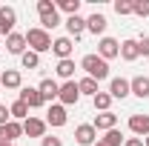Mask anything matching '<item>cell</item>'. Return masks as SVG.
<instances>
[{"mask_svg":"<svg viewBox=\"0 0 149 146\" xmlns=\"http://www.w3.org/2000/svg\"><path fill=\"white\" fill-rule=\"evenodd\" d=\"M80 69L86 72V77H92V80H97V83L109 77V63H106L100 55H86L83 60H80Z\"/></svg>","mask_w":149,"mask_h":146,"instance_id":"cell-1","label":"cell"},{"mask_svg":"<svg viewBox=\"0 0 149 146\" xmlns=\"http://www.w3.org/2000/svg\"><path fill=\"white\" fill-rule=\"evenodd\" d=\"M52 35L46 32V29H40V26H35V29H29L26 32V46H32V52H37V55H43V52H49L52 49Z\"/></svg>","mask_w":149,"mask_h":146,"instance_id":"cell-2","label":"cell"},{"mask_svg":"<svg viewBox=\"0 0 149 146\" xmlns=\"http://www.w3.org/2000/svg\"><path fill=\"white\" fill-rule=\"evenodd\" d=\"M37 15H40V29H46V32L60 26V15L52 0H37Z\"/></svg>","mask_w":149,"mask_h":146,"instance_id":"cell-3","label":"cell"},{"mask_svg":"<svg viewBox=\"0 0 149 146\" xmlns=\"http://www.w3.org/2000/svg\"><path fill=\"white\" fill-rule=\"evenodd\" d=\"M57 97H60V106H72L80 100V89H77V80H66L60 92H57Z\"/></svg>","mask_w":149,"mask_h":146,"instance_id":"cell-4","label":"cell"},{"mask_svg":"<svg viewBox=\"0 0 149 146\" xmlns=\"http://www.w3.org/2000/svg\"><path fill=\"white\" fill-rule=\"evenodd\" d=\"M15 23H17V12L12 6H0V37L12 35L15 32Z\"/></svg>","mask_w":149,"mask_h":146,"instance_id":"cell-5","label":"cell"},{"mask_svg":"<svg viewBox=\"0 0 149 146\" xmlns=\"http://www.w3.org/2000/svg\"><path fill=\"white\" fill-rule=\"evenodd\" d=\"M17 100H23L29 109H37V106H43V103H46L37 86H23V89H20V95H17Z\"/></svg>","mask_w":149,"mask_h":146,"instance_id":"cell-6","label":"cell"},{"mask_svg":"<svg viewBox=\"0 0 149 146\" xmlns=\"http://www.w3.org/2000/svg\"><path fill=\"white\" fill-rule=\"evenodd\" d=\"M20 135H23V123L9 120V123H3V126H0V143H15Z\"/></svg>","mask_w":149,"mask_h":146,"instance_id":"cell-7","label":"cell"},{"mask_svg":"<svg viewBox=\"0 0 149 146\" xmlns=\"http://www.w3.org/2000/svg\"><path fill=\"white\" fill-rule=\"evenodd\" d=\"M97 55L103 57V60L118 57V55H120V43H118L115 37H100V43H97Z\"/></svg>","mask_w":149,"mask_h":146,"instance_id":"cell-8","label":"cell"},{"mask_svg":"<svg viewBox=\"0 0 149 146\" xmlns=\"http://www.w3.org/2000/svg\"><path fill=\"white\" fill-rule=\"evenodd\" d=\"M95 138H97V129L92 123H80V126L74 129V140L80 146H95Z\"/></svg>","mask_w":149,"mask_h":146,"instance_id":"cell-9","label":"cell"},{"mask_svg":"<svg viewBox=\"0 0 149 146\" xmlns=\"http://www.w3.org/2000/svg\"><path fill=\"white\" fill-rule=\"evenodd\" d=\"M66 106H60V103H52L49 112H46V126H66Z\"/></svg>","mask_w":149,"mask_h":146,"instance_id":"cell-10","label":"cell"},{"mask_svg":"<svg viewBox=\"0 0 149 146\" xmlns=\"http://www.w3.org/2000/svg\"><path fill=\"white\" fill-rule=\"evenodd\" d=\"M23 135H29V138H46V120H40V117H26V120H23Z\"/></svg>","mask_w":149,"mask_h":146,"instance_id":"cell-11","label":"cell"},{"mask_svg":"<svg viewBox=\"0 0 149 146\" xmlns=\"http://www.w3.org/2000/svg\"><path fill=\"white\" fill-rule=\"evenodd\" d=\"M109 95H112V100H115V97H118V100H123L126 95H132L129 80H126V77H112V83H109Z\"/></svg>","mask_w":149,"mask_h":146,"instance_id":"cell-12","label":"cell"},{"mask_svg":"<svg viewBox=\"0 0 149 146\" xmlns=\"http://www.w3.org/2000/svg\"><path fill=\"white\" fill-rule=\"evenodd\" d=\"M72 49H74L72 37H57L55 43H52V52H55L60 60H69V57H72Z\"/></svg>","mask_w":149,"mask_h":146,"instance_id":"cell-13","label":"cell"},{"mask_svg":"<svg viewBox=\"0 0 149 146\" xmlns=\"http://www.w3.org/2000/svg\"><path fill=\"white\" fill-rule=\"evenodd\" d=\"M6 49H9V55H23L26 52V35L12 32V35L6 37Z\"/></svg>","mask_w":149,"mask_h":146,"instance_id":"cell-14","label":"cell"},{"mask_svg":"<svg viewBox=\"0 0 149 146\" xmlns=\"http://www.w3.org/2000/svg\"><path fill=\"white\" fill-rule=\"evenodd\" d=\"M97 132L103 129V132H109V129L118 126V115H112V112H100V115H95V123H92Z\"/></svg>","mask_w":149,"mask_h":146,"instance_id":"cell-15","label":"cell"},{"mask_svg":"<svg viewBox=\"0 0 149 146\" xmlns=\"http://www.w3.org/2000/svg\"><path fill=\"white\" fill-rule=\"evenodd\" d=\"M129 129L135 132V135L146 138V135H149V115H132V117H129Z\"/></svg>","mask_w":149,"mask_h":146,"instance_id":"cell-16","label":"cell"},{"mask_svg":"<svg viewBox=\"0 0 149 146\" xmlns=\"http://www.w3.org/2000/svg\"><path fill=\"white\" fill-rule=\"evenodd\" d=\"M20 83H23V77H20L17 69H6L0 74V86L3 89H20Z\"/></svg>","mask_w":149,"mask_h":146,"instance_id":"cell-17","label":"cell"},{"mask_svg":"<svg viewBox=\"0 0 149 146\" xmlns=\"http://www.w3.org/2000/svg\"><path fill=\"white\" fill-rule=\"evenodd\" d=\"M129 86H132V95L135 97H149V77H143V74H138V77H132L129 80Z\"/></svg>","mask_w":149,"mask_h":146,"instance_id":"cell-18","label":"cell"},{"mask_svg":"<svg viewBox=\"0 0 149 146\" xmlns=\"http://www.w3.org/2000/svg\"><path fill=\"white\" fill-rule=\"evenodd\" d=\"M66 29H69V35L77 40V37L86 32V20L80 17V15H72V17H66Z\"/></svg>","mask_w":149,"mask_h":146,"instance_id":"cell-19","label":"cell"},{"mask_svg":"<svg viewBox=\"0 0 149 146\" xmlns=\"http://www.w3.org/2000/svg\"><path fill=\"white\" fill-rule=\"evenodd\" d=\"M86 29H89L92 35H103V32H106V17L97 15V12L89 15V17H86Z\"/></svg>","mask_w":149,"mask_h":146,"instance_id":"cell-20","label":"cell"},{"mask_svg":"<svg viewBox=\"0 0 149 146\" xmlns=\"http://www.w3.org/2000/svg\"><path fill=\"white\" fill-rule=\"evenodd\" d=\"M120 57H123V60H138V57H141V49H138V40H123V43H120Z\"/></svg>","mask_w":149,"mask_h":146,"instance_id":"cell-21","label":"cell"},{"mask_svg":"<svg viewBox=\"0 0 149 146\" xmlns=\"http://www.w3.org/2000/svg\"><path fill=\"white\" fill-rule=\"evenodd\" d=\"M40 95H43V100H52V97H57V92H60V86H57L52 77H46V80H40Z\"/></svg>","mask_w":149,"mask_h":146,"instance_id":"cell-22","label":"cell"},{"mask_svg":"<svg viewBox=\"0 0 149 146\" xmlns=\"http://www.w3.org/2000/svg\"><path fill=\"white\" fill-rule=\"evenodd\" d=\"M55 72H57V77H63V80H72V74H74V60H72V57H69V60H57Z\"/></svg>","mask_w":149,"mask_h":146,"instance_id":"cell-23","label":"cell"},{"mask_svg":"<svg viewBox=\"0 0 149 146\" xmlns=\"http://www.w3.org/2000/svg\"><path fill=\"white\" fill-rule=\"evenodd\" d=\"M77 89H80V95H89V97H95L97 95V80H92V77H80L77 80Z\"/></svg>","mask_w":149,"mask_h":146,"instance_id":"cell-24","label":"cell"},{"mask_svg":"<svg viewBox=\"0 0 149 146\" xmlns=\"http://www.w3.org/2000/svg\"><path fill=\"white\" fill-rule=\"evenodd\" d=\"M9 112H12V120H26V117H29V106H26V103H23V100H15V103H12V106H9Z\"/></svg>","mask_w":149,"mask_h":146,"instance_id":"cell-25","label":"cell"},{"mask_svg":"<svg viewBox=\"0 0 149 146\" xmlns=\"http://www.w3.org/2000/svg\"><path fill=\"white\" fill-rule=\"evenodd\" d=\"M92 103H95V109L97 112H109V106H112V95L109 92H97L92 97Z\"/></svg>","mask_w":149,"mask_h":146,"instance_id":"cell-26","label":"cell"},{"mask_svg":"<svg viewBox=\"0 0 149 146\" xmlns=\"http://www.w3.org/2000/svg\"><path fill=\"white\" fill-rule=\"evenodd\" d=\"M20 63H23V69H37V66H40V55L29 49V52L20 55Z\"/></svg>","mask_w":149,"mask_h":146,"instance_id":"cell-27","label":"cell"},{"mask_svg":"<svg viewBox=\"0 0 149 146\" xmlns=\"http://www.w3.org/2000/svg\"><path fill=\"white\" fill-rule=\"evenodd\" d=\"M55 6H57V9H60V12H66L69 17H72V15H77V12H80V0H57Z\"/></svg>","mask_w":149,"mask_h":146,"instance_id":"cell-28","label":"cell"},{"mask_svg":"<svg viewBox=\"0 0 149 146\" xmlns=\"http://www.w3.org/2000/svg\"><path fill=\"white\" fill-rule=\"evenodd\" d=\"M100 143H106V146H123V135H120L118 129H109V132L100 138Z\"/></svg>","mask_w":149,"mask_h":146,"instance_id":"cell-29","label":"cell"},{"mask_svg":"<svg viewBox=\"0 0 149 146\" xmlns=\"http://www.w3.org/2000/svg\"><path fill=\"white\" fill-rule=\"evenodd\" d=\"M118 15H135V0H115Z\"/></svg>","mask_w":149,"mask_h":146,"instance_id":"cell-30","label":"cell"},{"mask_svg":"<svg viewBox=\"0 0 149 146\" xmlns=\"http://www.w3.org/2000/svg\"><path fill=\"white\" fill-rule=\"evenodd\" d=\"M135 15L138 17H149V0H135Z\"/></svg>","mask_w":149,"mask_h":146,"instance_id":"cell-31","label":"cell"},{"mask_svg":"<svg viewBox=\"0 0 149 146\" xmlns=\"http://www.w3.org/2000/svg\"><path fill=\"white\" fill-rule=\"evenodd\" d=\"M40 146H63L60 138H52V135H46V138H40Z\"/></svg>","mask_w":149,"mask_h":146,"instance_id":"cell-32","label":"cell"},{"mask_svg":"<svg viewBox=\"0 0 149 146\" xmlns=\"http://www.w3.org/2000/svg\"><path fill=\"white\" fill-rule=\"evenodd\" d=\"M138 49L143 57H149V37H138Z\"/></svg>","mask_w":149,"mask_h":146,"instance_id":"cell-33","label":"cell"},{"mask_svg":"<svg viewBox=\"0 0 149 146\" xmlns=\"http://www.w3.org/2000/svg\"><path fill=\"white\" fill-rule=\"evenodd\" d=\"M9 120H12V112H9V106H3V103H0V126H3V123H9Z\"/></svg>","mask_w":149,"mask_h":146,"instance_id":"cell-34","label":"cell"},{"mask_svg":"<svg viewBox=\"0 0 149 146\" xmlns=\"http://www.w3.org/2000/svg\"><path fill=\"white\" fill-rule=\"evenodd\" d=\"M123 146H143V138H126Z\"/></svg>","mask_w":149,"mask_h":146,"instance_id":"cell-35","label":"cell"},{"mask_svg":"<svg viewBox=\"0 0 149 146\" xmlns=\"http://www.w3.org/2000/svg\"><path fill=\"white\" fill-rule=\"evenodd\" d=\"M143 146H149V135H146V138H143Z\"/></svg>","mask_w":149,"mask_h":146,"instance_id":"cell-36","label":"cell"},{"mask_svg":"<svg viewBox=\"0 0 149 146\" xmlns=\"http://www.w3.org/2000/svg\"><path fill=\"white\" fill-rule=\"evenodd\" d=\"M0 146H17V143H0Z\"/></svg>","mask_w":149,"mask_h":146,"instance_id":"cell-37","label":"cell"},{"mask_svg":"<svg viewBox=\"0 0 149 146\" xmlns=\"http://www.w3.org/2000/svg\"><path fill=\"white\" fill-rule=\"evenodd\" d=\"M95 146H106V143H100V140H97V143H95Z\"/></svg>","mask_w":149,"mask_h":146,"instance_id":"cell-38","label":"cell"},{"mask_svg":"<svg viewBox=\"0 0 149 146\" xmlns=\"http://www.w3.org/2000/svg\"><path fill=\"white\" fill-rule=\"evenodd\" d=\"M0 46H3V43H0Z\"/></svg>","mask_w":149,"mask_h":146,"instance_id":"cell-39","label":"cell"}]
</instances>
